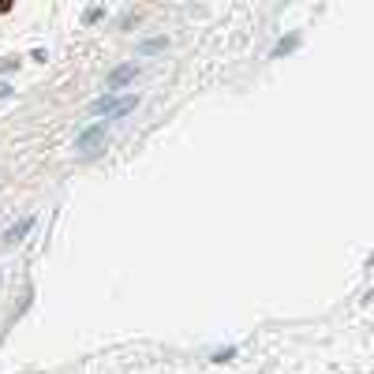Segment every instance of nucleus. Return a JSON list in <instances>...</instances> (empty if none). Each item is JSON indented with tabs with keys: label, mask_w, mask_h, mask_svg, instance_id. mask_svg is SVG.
Masks as SVG:
<instances>
[{
	"label": "nucleus",
	"mask_w": 374,
	"mask_h": 374,
	"mask_svg": "<svg viewBox=\"0 0 374 374\" xmlns=\"http://www.w3.org/2000/svg\"><path fill=\"white\" fill-rule=\"evenodd\" d=\"M75 150H79V158H94L98 150H105V124H94L87 131H79Z\"/></svg>",
	"instance_id": "nucleus-2"
},
{
	"label": "nucleus",
	"mask_w": 374,
	"mask_h": 374,
	"mask_svg": "<svg viewBox=\"0 0 374 374\" xmlns=\"http://www.w3.org/2000/svg\"><path fill=\"white\" fill-rule=\"evenodd\" d=\"M135 105H139V98L135 94H127V98H113V94H105V98H98L90 108L98 116H108V120H120V116H127V113H135Z\"/></svg>",
	"instance_id": "nucleus-1"
},
{
	"label": "nucleus",
	"mask_w": 374,
	"mask_h": 374,
	"mask_svg": "<svg viewBox=\"0 0 374 374\" xmlns=\"http://www.w3.org/2000/svg\"><path fill=\"white\" fill-rule=\"evenodd\" d=\"M30 225H34V221H30V217H23V221H19V225H11V228H8V232H4V244H19V239H23V236H27V232H30Z\"/></svg>",
	"instance_id": "nucleus-4"
},
{
	"label": "nucleus",
	"mask_w": 374,
	"mask_h": 374,
	"mask_svg": "<svg viewBox=\"0 0 374 374\" xmlns=\"http://www.w3.org/2000/svg\"><path fill=\"white\" fill-rule=\"evenodd\" d=\"M161 45H165L161 38H154V42H147V45H142V53H158V49H161Z\"/></svg>",
	"instance_id": "nucleus-5"
},
{
	"label": "nucleus",
	"mask_w": 374,
	"mask_h": 374,
	"mask_svg": "<svg viewBox=\"0 0 374 374\" xmlns=\"http://www.w3.org/2000/svg\"><path fill=\"white\" fill-rule=\"evenodd\" d=\"M8 94H11V87H8V82H0V98H8Z\"/></svg>",
	"instance_id": "nucleus-6"
},
{
	"label": "nucleus",
	"mask_w": 374,
	"mask_h": 374,
	"mask_svg": "<svg viewBox=\"0 0 374 374\" xmlns=\"http://www.w3.org/2000/svg\"><path fill=\"white\" fill-rule=\"evenodd\" d=\"M127 82H135V64H120V68H113V75H108L105 87H108V90H124Z\"/></svg>",
	"instance_id": "nucleus-3"
}]
</instances>
